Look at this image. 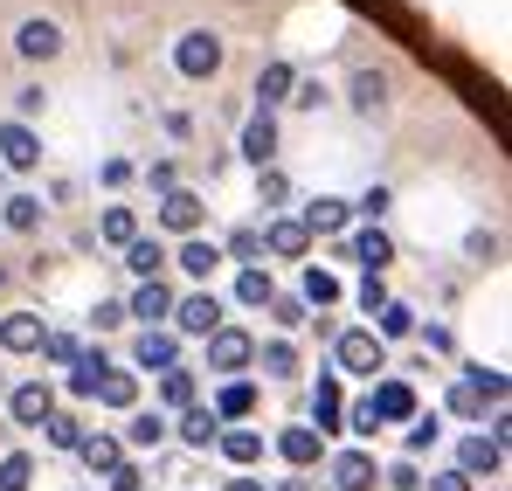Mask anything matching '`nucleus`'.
<instances>
[{"label":"nucleus","instance_id":"39","mask_svg":"<svg viewBox=\"0 0 512 491\" xmlns=\"http://www.w3.org/2000/svg\"><path fill=\"white\" fill-rule=\"evenodd\" d=\"M97 236H104V243H132V236H139V215H132V208H104V222H97Z\"/></svg>","mask_w":512,"mask_h":491},{"label":"nucleus","instance_id":"41","mask_svg":"<svg viewBox=\"0 0 512 491\" xmlns=\"http://www.w3.org/2000/svg\"><path fill=\"white\" fill-rule=\"evenodd\" d=\"M346 208H353V215H367V222H381V215H388V208H395V194H388V187H381V180H374V187H360V194H353V201H346Z\"/></svg>","mask_w":512,"mask_h":491},{"label":"nucleus","instance_id":"57","mask_svg":"<svg viewBox=\"0 0 512 491\" xmlns=\"http://www.w3.org/2000/svg\"><path fill=\"white\" fill-rule=\"evenodd\" d=\"M229 491H263V478H229Z\"/></svg>","mask_w":512,"mask_h":491},{"label":"nucleus","instance_id":"37","mask_svg":"<svg viewBox=\"0 0 512 491\" xmlns=\"http://www.w3.org/2000/svg\"><path fill=\"white\" fill-rule=\"evenodd\" d=\"M160 402H167V409H194V374H187V367H167V374H160Z\"/></svg>","mask_w":512,"mask_h":491},{"label":"nucleus","instance_id":"25","mask_svg":"<svg viewBox=\"0 0 512 491\" xmlns=\"http://www.w3.org/2000/svg\"><path fill=\"white\" fill-rule=\"evenodd\" d=\"M42 319H35V312H14V319H0V346H7V353H42Z\"/></svg>","mask_w":512,"mask_h":491},{"label":"nucleus","instance_id":"34","mask_svg":"<svg viewBox=\"0 0 512 491\" xmlns=\"http://www.w3.org/2000/svg\"><path fill=\"white\" fill-rule=\"evenodd\" d=\"M104 367H111V360H104V346H97V353H77V374H70V395H77V402H90V395H97Z\"/></svg>","mask_w":512,"mask_h":491},{"label":"nucleus","instance_id":"9","mask_svg":"<svg viewBox=\"0 0 512 491\" xmlns=\"http://www.w3.org/2000/svg\"><path fill=\"white\" fill-rule=\"evenodd\" d=\"M125 319H139V326H167V319H173V284H167V277H146V284L125 298Z\"/></svg>","mask_w":512,"mask_h":491},{"label":"nucleus","instance_id":"26","mask_svg":"<svg viewBox=\"0 0 512 491\" xmlns=\"http://www.w3.org/2000/svg\"><path fill=\"white\" fill-rule=\"evenodd\" d=\"M215 450H222V457H229L236 471L263 464V436H256V429H222V436H215Z\"/></svg>","mask_w":512,"mask_h":491},{"label":"nucleus","instance_id":"43","mask_svg":"<svg viewBox=\"0 0 512 491\" xmlns=\"http://www.w3.org/2000/svg\"><path fill=\"white\" fill-rule=\"evenodd\" d=\"M42 353H49V367H77L84 339H77V332H42Z\"/></svg>","mask_w":512,"mask_h":491},{"label":"nucleus","instance_id":"17","mask_svg":"<svg viewBox=\"0 0 512 491\" xmlns=\"http://www.w3.org/2000/svg\"><path fill=\"white\" fill-rule=\"evenodd\" d=\"M291 90H298V70H291L284 56H277V63H263V70H256V111H270V118H277V104H284Z\"/></svg>","mask_w":512,"mask_h":491},{"label":"nucleus","instance_id":"7","mask_svg":"<svg viewBox=\"0 0 512 491\" xmlns=\"http://www.w3.org/2000/svg\"><path fill=\"white\" fill-rule=\"evenodd\" d=\"M56 49H63V28H56L49 14H28V21L14 28V56H21V63H49Z\"/></svg>","mask_w":512,"mask_h":491},{"label":"nucleus","instance_id":"58","mask_svg":"<svg viewBox=\"0 0 512 491\" xmlns=\"http://www.w3.org/2000/svg\"><path fill=\"white\" fill-rule=\"evenodd\" d=\"M0 284H7V270H0Z\"/></svg>","mask_w":512,"mask_h":491},{"label":"nucleus","instance_id":"13","mask_svg":"<svg viewBox=\"0 0 512 491\" xmlns=\"http://www.w3.org/2000/svg\"><path fill=\"white\" fill-rule=\"evenodd\" d=\"M367 409H374L381 429H388V422H416V388H409V381H374Z\"/></svg>","mask_w":512,"mask_h":491},{"label":"nucleus","instance_id":"40","mask_svg":"<svg viewBox=\"0 0 512 491\" xmlns=\"http://www.w3.org/2000/svg\"><path fill=\"white\" fill-rule=\"evenodd\" d=\"M409 332H416V312H409V305H395V298H388V305H381V332H374V339H381V346H388V339H409Z\"/></svg>","mask_w":512,"mask_h":491},{"label":"nucleus","instance_id":"30","mask_svg":"<svg viewBox=\"0 0 512 491\" xmlns=\"http://www.w3.org/2000/svg\"><path fill=\"white\" fill-rule=\"evenodd\" d=\"M236 415H256L250 381H222V395H215V422H236Z\"/></svg>","mask_w":512,"mask_h":491},{"label":"nucleus","instance_id":"19","mask_svg":"<svg viewBox=\"0 0 512 491\" xmlns=\"http://www.w3.org/2000/svg\"><path fill=\"white\" fill-rule=\"evenodd\" d=\"M298 222H305V236H346L353 208H346V201H333V194H319V201H312V208H305Z\"/></svg>","mask_w":512,"mask_h":491},{"label":"nucleus","instance_id":"35","mask_svg":"<svg viewBox=\"0 0 512 491\" xmlns=\"http://www.w3.org/2000/svg\"><path fill=\"white\" fill-rule=\"evenodd\" d=\"M42 436H49V443H56V450H77V443H84L90 429H84V415L56 409V415H49V422H42Z\"/></svg>","mask_w":512,"mask_h":491},{"label":"nucleus","instance_id":"36","mask_svg":"<svg viewBox=\"0 0 512 491\" xmlns=\"http://www.w3.org/2000/svg\"><path fill=\"white\" fill-rule=\"evenodd\" d=\"M35 485V457H28V450H7V457H0V491H28Z\"/></svg>","mask_w":512,"mask_h":491},{"label":"nucleus","instance_id":"51","mask_svg":"<svg viewBox=\"0 0 512 491\" xmlns=\"http://www.w3.org/2000/svg\"><path fill=\"white\" fill-rule=\"evenodd\" d=\"M346 429H353V436H374V429H381V422H374V409H367V395L346 409Z\"/></svg>","mask_w":512,"mask_h":491},{"label":"nucleus","instance_id":"50","mask_svg":"<svg viewBox=\"0 0 512 491\" xmlns=\"http://www.w3.org/2000/svg\"><path fill=\"white\" fill-rule=\"evenodd\" d=\"M104 485H111V491H146V471H139V464L125 457V464H118V471H111Z\"/></svg>","mask_w":512,"mask_h":491},{"label":"nucleus","instance_id":"23","mask_svg":"<svg viewBox=\"0 0 512 491\" xmlns=\"http://www.w3.org/2000/svg\"><path fill=\"white\" fill-rule=\"evenodd\" d=\"M167 436H173V422L160 409H146V415H132V422H125V436H118V443H125V450H160Z\"/></svg>","mask_w":512,"mask_h":491},{"label":"nucleus","instance_id":"31","mask_svg":"<svg viewBox=\"0 0 512 491\" xmlns=\"http://www.w3.org/2000/svg\"><path fill=\"white\" fill-rule=\"evenodd\" d=\"M125 263H132V277L146 284V277H160V263H167V249L153 243V236H132V243H125Z\"/></svg>","mask_w":512,"mask_h":491},{"label":"nucleus","instance_id":"44","mask_svg":"<svg viewBox=\"0 0 512 491\" xmlns=\"http://www.w3.org/2000/svg\"><path fill=\"white\" fill-rule=\"evenodd\" d=\"M256 201H263V208H270V215H277V208H284V201H291V180H284V173H277V166H263V180H256Z\"/></svg>","mask_w":512,"mask_h":491},{"label":"nucleus","instance_id":"29","mask_svg":"<svg viewBox=\"0 0 512 491\" xmlns=\"http://www.w3.org/2000/svg\"><path fill=\"white\" fill-rule=\"evenodd\" d=\"M0 222H7L14 236H35V229H42V201H35V194H7Z\"/></svg>","mask_w":512,"mask_h":491},{"label":"nucleus","instance_id":"15","mask_svg":"<svg viewBox=\"0 0 512 491\" xmlns=\"http://www.w3.org/2000/svg\"><path fill=\"white\" fill-rule=\"evenodd\" d=\"M277 457H284V464H298V471H312V464L326 457V436H319L312 422H291V429L277 436Z\"/></svg>","mask_w":512,"mask_h":491},{"label":"nucleus","instance_id":"3","mask_svg":"<svg viewBox=\"0 0 512 491\" xmlns=\"http://www.w3.org/2000/svg\"><path fill=\"white\" fill-rule=\"evenodd\" d=\"M215 326H222V298H215V291H187V298H173L167 332H194V339H208Z\"/></svg>","mask_w":512,"mask_h":491},{"label":"nucleus","instance_id":"32","mask_svg":"<svg viewBox=\"0 0 512 491\" xmlns=\"http://www.w3.org/2000/svg\"><path fill=\"white\" fill-rule=\"evenodd\" d=\"M298 298H305V312H326V305H340V277H326V270H305Z\"/></svg>","mask_w":512,"mask_h":491},{"label":"nucleus","instance_id":"56","mask_svg":"<svg viewBox=\"0 0 512 491\" xmlns=\"http://www.w3.org/2000/svg\"><path fill=\"white\" fill-rule=\"evenodd\" d=\"M118 319H125V305H97V312H90V332H111Z\"/></svg>","mask_w":512,"mask_h":491},{"label":"nucleus","instance_id":"4","mask_svg":"<svg viewBox=\"0 0 512 491\" xmlns=\"http://www.w3.org/2000/svg\"><path fill=\"white\" fill-rule=\"evenodd\" d=\"M250 360H256V339L243 326H215L208 332V367H215V374H243Z\"/></svg>","mask_w":512,"mask_h":491},{"label":"nucleus","instance_id":"27","mask_svg":"<svg viewBox=\"0 0 512 491\" xmlns=\"http://www.w3.org/2000/svg\"><path fill=\"white\" fill-rule=\"evenodd\" d=\"M222 256H229V263H243V270H263V229H256V222H243V229H229V243H222Z\"/></svg>","mask_w":512,"mask_h":491},{"label":"nucleus","instance_id":"33","mask_svg":"<svg viewBox=\"0 0 512 491\" xmlns=\"http://www.w3.org/2000/svg\"><path fill=\"white\" fill-rule=\"evenodd\" d=\"M256 367H263L270 381H291V374H298V346H291V339H270V346L256 353Z\"/></svg>","mask_w":512,"mask_h":491},{"label":"nucleus","instance_id":"1","mask_svg":"<svg viewBox=\"0 0 512 491\" xmlns=\"http://www.w3.org/2000/svg\"><path fill=\"white\" fill-rule=\"evenodd\" d=\"M388 367V346L374 339V326H346L333 339V374H360V381H374Z\"/></svg>","mask_w":512,"mask_h":491},{"label":"nucleus","instance_id":"42","mask_svg":"<svg viewBox=\"0 0 512 491\" xmlns=\"http://www.w3.org/2000/svg\"><path fill=\"white\" fill-rule=\"evenodd\" d=\"M263 312H270V319H277V326H305V319H312V312H305V298H298V291H270V305H263Z\"/></svg>","mask_w":512,"mask_h":491},{"label":"nucleus","instance_id":"21","mask_svg":"<svg viewBox=\"0 0 512 491\" xmlns=\"http://www.w3.org/2000/svg\"><path fill=\"white\" fill-rule=\"evenodd\" d=\"M194 284H208L215 277V263H222V243H208V236H180V256H173Z\"/></svg>","mask_w":512,"mask_h":491},{"label":"nucleus","instance_id":"53","mask_svg":"<svg viewBox=\"0 0 512 491\" xmlns=\"http://www.w3.org/2000/svg\"><path fill=\"white\" fill-rule=\"evenodd\" d=\"M381 305H388V284L367 270V284H360V312H381Z\"/></svg>","mask_w":512,"mask_h":491},{"label":"nucleus","instance_id":"28","mask_svg":"<svg viewBox=\"0 0 512 491\" xmlns=\"http://www.w3.org/2000/svg\"><path fill=\"white\" fill-rule=\"evenodd\" d=\"M90 402H104V409H132V402H139V381H132L125 367H104V381H97Z\"/></svg>","mask_w":512,"mask_h":491},{"label":"nucleus","instance_id":"54","mask_svg":"<svg viewBox=\"0 0 512 491\" xmlns=\"http://www.w3.org/2000/svg\"><path fill=\"white\" fill-rule=\"evenodd\" d=\"M146 187H153V194H173V187H180V180H173V160L146 166Z\"/></svg>","mask_w":512,"mask_h":491},{"label":"nucleus","instance_id":"5","mask_svg":"<svg viewBox=\"0 0 512 491\" xmlns=\"http://www.w3.org/2000/svg\"><path fill=\"white\" fill-rule=\"evenodd\" d=\"M132 367H146V374H167V367H180V332L139 326V339H132Z\"/></svg>","mask_w":512,"mask_h":491},{"label":"nucleus","instance_id":"55","mask_svg":"<svg viewBox=\"0 0 512 491\" xmlns=\"http://www.w3.org/2000/svg\"><path fill=\"white\" fill-rule=\"evenodd\" d=\"M429 491H471V478H464V471H436V478H423Z\"/></svg>","mask_w":512,"mask_h":491},{"label":"nucleus","instance_id":"46","mask_svg":"<svg viewBox=\"0 0 512 491\" xmlns=\"http://www.w3.org/2000/svg\"><path fill=\"white\" fill-rule=\"evenodd\" d=\"M236 305H270V277L263 270H243L236 277Z\"/></svg>","mask_w":512,"mask_h":491},{"label":"nucleus","instance_id":"47","mask_svg":"<svg viewBox=\"0 0 512 491\" xmlns=\"http://www.w3.org/2000/svg\"><path fill=\"white\" fill-rule=\"evenodd\" d=\"M436 443H443V422H436V415H423V422L409 429V457H423V450H436Z\"/></svg>","mask_w":512,"mask_h":491},{"label":"nucleus","instance_id":"38","mask_svg":"<svg viewBox=\"0 0 512 491\" xmlns=\"http://www.w3.org/2000/svg\"><path fill=\"white\" fill-rule=\"evenodd\" d=\"M464 381H471V395H478V402H492V409H506V374H499V367H471Z\"/></svg>","mask_w":512,"mask_h":491},{"label":"nucleus","instance_id":"12","mask_svg":"<svg viewBox=\"0 0 512 491\" xmlns=\"http://www.w3.org/2000/svg\"><path fill=\"white\" fill-rule=\"evenodd\" d=\"M201 194L194 187H173V194H160V229H173V236H201Z\"/></svg>","mask_w":512,"mask_h":491},{"label":"nucleus","instance_id":"48","mask_svg":"<svg viewBox=\"0 0 512 491\" xmlns=\"http://www.w3.org/2000/svg\"><path fill=\"white\" fill-rule=\"evenodd\" d=\"M381 478H388L395 491H423V471H416V457H402V464H388Z\"/></svg>","mask_w":512,"mask_h":491},{"label":"nucleus","instance_id":"14","mask_svg":"<svg viewBox=\"0 0 512 491\" xmlns=\"http://www.w3.org/2000/svg\"><path fill=\"white\" fill-rule=\"evenodd\" d=\"M340 415H346V388H340V374L326 367V374L312 381V429H319V436H333V429H340Z\"/></svg>","mask_w":512,"mask_h":491},{"label":"nucleus","instance_id":"49","mask_svg":"<svg viewBox=\"0 0 512 491\" xmlns=\"http://www.w3.org/2000/svg\"><path fill=\"white\" fill-rule=\"evenodd\" d=\"M450 409L464 415V422H478V415H485V402L471 395V381H457V388H450Z\"/></svg>","mask_w":512,"mask_h":491},{"label":"nucleus","instance_id":"8","mask_svg":"<svg viewBox=\"0 0 512 491\" xmlns=\"http://www.w3.org/2000/svg\"><path fill=\"white\" fill-rule=\"evenodd\" d=\"M457 471H464V478H499V471H506V443H492L485 429H471V436L457 443Z\"/></svg>","mask_w":512,"mask_h":491},{"label":"nucleus","instance_id":"6","mask_svg":"<svg viewBox=\"0 0 512 491\" xmlns=\"http://www.w3.org/2000/svg\"><path fill=\"white\" fill-rule=\"evenodd\" d=\"M326 471H333V491H374V485H381L374 450H333V457H326Z\"/></svg>","mask_w":512,"mask_h":491},{"label":"nucleus","instance_id":"18","mask_svg":"<svg viewBox=\"0 0 512 491\" xmlns=\"http://www.w3.org/2000/svg\"><path fill=\"white\" fill-rule=\"evenodd\" d=\"M312 236H305V222L298 215H270V229H263V256H305Z\"/></svg>","mask_w":512,"mask_h":491},{"label":"nucleus","instance_id":"16","mask_svg":"<svg viewBox=\"0 0 512 491\" xmlns=\"http://www.w3.org/2000/svg\"><path fill=\"white\" fill-rule=\"evenodd\" d=\"M0 160L14 166V173H28V166H42V139H35V125H0Z\"/></svg>","mask_w":512,"mask_h":491},{"label":"nucleus","instance_id":"45","mask_svg":"<svg viewBox=\"0 0 512 491\" xmlns=\"http://www.w3.org/2000/svg\"><path fill=\"white\" fill-rule=\"evenodd\" d=\"M381 97H388V83L374 77V70H360V77H353V104H360V111H381Z\"/></svg>","mask_w":512,"mask_h":491},{"label":"nucleus","instance_id":"52","mask_svg":"<svg viewBox=\"0 0 512 491\" xmlns=\"http://www.w3.org/2000/svg\"><path fill=\"white\" fill-rule=\"evenodd\" d=\"M35 111H42V83H28V90H21V97H14V125H28V118H35Z\"/></svg>","mask_w":512,"mask_h":491},{"label":"nucleus","instance_id":"24","mask_svg":"<svg viewBox=\"0 0 512 491\" xmlns=\"http://www.w3.org/2000/svg\"><path fill=\"white\" fill-rule=\"evenodd\" d=\"M77 457H84V464L97 471V478H111V471L125 464V443H118L111 429H97V436H84V443H77Z\"/></svg>","mask_w":512,"mask_h":491},{"label":"nucleus","instance_id":"10","mask_svg":"<svg viewBox=\"0 0 512 491\" xmlns=\"http://www.w3.org/2000/svg\"><path fill=\"white\" fill-rule=\"evenodd\" d=\"M7 415H14L21 429H42V422L56 415V388H49V381H21V388L7 395Z\"/></svg>","mask_w":512,"mask_h":491},{"label":"nucleus","instance_id":"2","mask_svg":"<svg viewBox=\"0 0 512 491\" xmlns=\"http://www.w3.org/2000/svg\"><path fill=\"white\" fill-rule=\"evenodd\" d=\"M173 70H180L187 83H208L215 70H222V42H215L208 28H187V35L173 42Z\"/></svg>","mask_w":512,"mask_h":491},{"label":"nucleus","instance_id":"22","mask_svg":"<svg viewBox=\"0 0 512 491\" xmlns=\"http://www.w3.org/2000/svg\"><path fill=\"white\" fill-rule=\"evenodd\" d=\"M270 153H277V118H270V111H256L250 125H243V160L263 173V166H270Z\"/></svg>","mask_w":512,"mask_h":491},{"label":"nucleus","instance_id":"11","mask_svg":"<svg viewBox=\"0 0 512 491\" xmlns=\"http://www.w3.org/2000/svg\"><path fill=\"white\" fill-rule=\"evenodd\" d=\"M340 256H353V263H367V270L381 277V270L395 263V243H388V229H381V222H367V229H353V236L340 243Z\"/></svg>","mask_w":512,"mask_h":491},{"label":"nucleus","instance_id":"20","mask_svg":"<svg viewBox=\"0 0 512 491\" xmlns=\"http://www.w3.org/2000/svg\"><path fill=\"white\" fill-rule=\"evenodd\" d=\"M173 436L187 443V450H215V436H222V422H215V409H180V422H173Z\"/></svg>","mask_w":512,"mask_h":491}]
</instances>
